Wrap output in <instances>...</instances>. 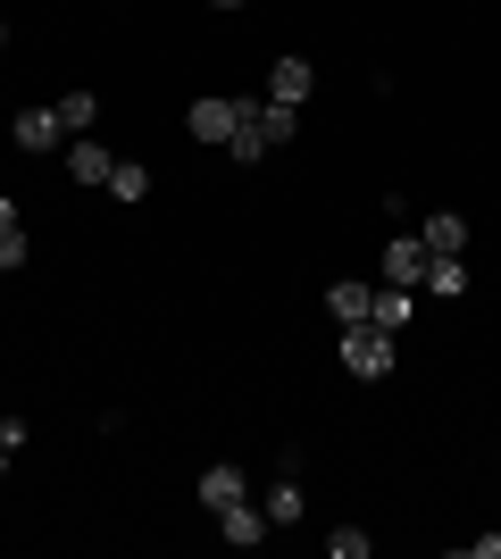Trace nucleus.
<instances>
[{"label":"nucleus","instance_id":"nucleus-16","mask_svg":"<svg viewBox=\"0 0 501 559\" xmlns=\"http://www.w3.org/2000/svg\"><path fill=\"white\" fill-rule=\"evenodd\" d=\"M226 151H235L242 167H260V159H267V134H260V126H251V117H242V126H235V142H226Z\"/></svg>","mask_w":501,"mask_h":559},{"label":"nucleus","instance_id":"nucleus-4","mask_svg":"<svg viewBox=\"0 0 501 559\" xmlns=\"http://www.w3.org/2000/svg\"><path fill=\"white\" fill-rule=\"evenodd\" d=\"M418 242H427V259H460V251H468V217H460V210H434L427 226H418Z\"/></svg>","mask_w":501,"mask_h":559},{"label":"nucleus","instance_id":"nucleus-14","mask_svg":"<svg viewBox=\"0 0 501 559\" xmlns=\"http://www.w3.org/2000/svg\"><path fill=\"white\" fill-rule=\"evenodd\" d=\"M293 518H301V476H276V492H267V526H293Z\"/></svg>","mask_w":501,"mask_h":559},{"label":"nucleus","instance_id":"nucleus-5","mask_svg":"<svg viewBox=\"0 0 501 559\" xmlns=\"http://www.w3.org/2000/svg\"><path fill=\"white\" fill-rule=\"evenodd\" d=\"M310 84H318L310 59H276V68H267V100H285V109H301V100H310Z\"/></svg>","mask_w":501,"mask_h":559},{"label":"nucleus","instance_id":"nucleus-17","mask_svg":"<svg viewBox=\"0 0 501 559\" xmlns=\"http://www.w3.org/2000/svg\"><path fill=\"white\" fill-rule=\"evenodd\" d=\"M93 117H100V100H93V93H68V100H59V126H68V134H84Z\"/></svg>","mask_w":501,"mask_h":559},{"label":"nucleus","instance_id":"nucleus-10","mask_svg":"<svg viewBox=\"0 0 501 559\" xmlns=\"http://www.w3.org/2000/svg\"><path fill=\"white\" fill-rule=\"evenodd\" d=\"M50 142H68L59 109H25V117H17V151H50Z\"/></svg>","mask_w":501,"mask_h":559},{"label":"nucleus","instance_id":"nucleus-7","mask_svg":"<svg viewBox=\"0 0 501 559\" xmlns=\"http://www.w3.org/2000/svg\"><path fill=\"white\" fill-rule=\"evenodd\" d=\"M217 535H226V543H242V551H251V543L267 535V510H251V492H242V501H226V510H217Z\"/></svg>","mask_w":501,"mask_h":559},{"label":"nucleus","instance_id":"nucleus-6","mask_svg":"<svg viewBox=\"0 0 501 559\" xmlns=\"http://www.w3.org/2000/svg\"><path fill=\"white\" fill-rule=\"evenodd\" d=\"M242 117H251V126H260V134H267V151L301 134V109H285V100H242Z\"/></svg>","mask_w":501,"mask_h":559},{"label":"nucleus","instance_id":"nucleus-20","mask_svg":"<svg viewBox=\"0 0 501 559\" xmlns=\"http://www.w3.org/2000/svg\"><path fill=\"white\" fill-rule=\"evenodd\" d=\"M0 451H25V418H0Z\"/></svg>","mask_w":501,"mask_h":559},{"label":"nucleus","instance_id":"nucleus-11","mask_svg":"<svg viewBox=\"0 0 501 559\" xmlns=\"http://www.w3.org/2000/svg\"><path fill=\"white\" fill-rule=\"evenodd\" d=\"M242 492H251V485H242V467H210V476H201V510H226V501H242Z\"/></svg>","mask_w":501,"mask_h":559},{"label":"nucleus","instance_id":"nucleus-19","mask_svg":"<svg viewBox=\"0 0 501 559\" xmlns=\"http://www.w3.org/2000/svg\"><path fill=\"white\" fill-rule=\"evenodd\" d=\"M368 551H377V543L359 535V526H343V535H334V559H368Z\"/></svg>","mask_w":501,"mask_h":559},{"label":"nucleus","instance_id":"nucleus-23","mask_svg":"<svg viewBox=\"0 0 501 559\" xmlns=\"http://www.w3.org/2000/svg\"><path fill=\"white\" fill-rule=\"evenodd\" d=\"M9 460H17V451H0V476H9Z\"/></svg>","mask_w":501,"mask_h":559},{"label":"nucleus","instance_id":"nucleus-24","mask_svg":"<svg viewBox=\"0 0 501 559\" xmlns=\"http://www.w3.org/2000/svg\"><path fill=\"white\" fill-rule=\"evenodd\" d=\"M210 9H242V0H210Z\"/></svg>","mask_w":501,"mask_h":559},{"label":"nucleus","instance_id":"nucleus-18","mask_svg":"<svg viewBox=\"0 0 501 559\" xmlns=\"http://www.w3.org/2000/svg\"><path fill=\"white\" fill-rule=\"evenodd\" d=\"M34 259V242H25V226H0V267H25Z\"/></svg>","mask_w":501,"mask_h":559},{"label":"nucleus","instance_id":"nucleus-22","mask_svg":"<svg viewBox=\"0 0 501 559\" xmlns=\"http://www.w3.org/2000/svg\"><path fill=\"white\" fill-rule=\"evenodd\" d=\"M0 226H25V217H17V201H9V192H0Z\"/></svg>","mask_w":501,"mask_h":559},{"label":"nucleus","instance_id":"nucleus-8","mask_svg":"<svg viewBox=\"0 0 501 559\" xmlns=\"http://www.w3.org/2000/svg\"><path fill=\"white\" fill-rule=\"evenodd\" d=\"M109 167H118V159H109L93 134H68V176H75V185H109Z\"/></svg>","mask_w":501,"mask_h":559},{"label":"nucleus","instance_id":"nucleus-15","mask_svg":"<svg viewBox=\"0 0 501 559\" xmlns=\"http://www.w3.org/2000/svg\"><path fill=\"white\" fill-rule=\"evenodd\" d=\"M368 318H377L384 334H393V326H409V293H402V284H377V309H368Z\"/></svg>","mask_w":501,"mask_h":559},{"label":"nucleus","instance_id":"nucleus-12","mask_svg":"<svg viewBox=\"0 0 501 559\" xmlns=\"http://www.w3.org/2000/svg\"><path fill=\"white\" fill-rule=\"evenodd\" d=\"M100 192H109V201H151V167H143V159H118Z\"/></svg>","mask_w":501,"mask_h":559},{"label":"nucleus","instance_id":"nucleus-25","mask_svg":"<svg viewBox=\"0 0 501 559\" xmlns=\"http://www.w3.org/2000/svg\"><path fill=\"white\" fill-rule=\"evenodd\" d=\"M0 50H9V25H0Z\"/></svg>","mask_w":501,"mask_h":559},{"label":"nucleus","instance_id":"nucleus-3","mask_svg":"<svg viewBox=\"0 0 501 559\" xmlns=\"http://www.w3.org/2000/svg\"><path fill=\"white\" fill-rule=\"evenodd\" d=\"M384 284H402V293L427 284V242H418V234H393V242H384Z\"/></svg>","mask_w":501,"mask_h":559},{"label":"nucleus","instance_id":"nucleus-9","mask_svg":"<svg viewBox=\"0 0 501 559\" xmlns=\"http://www.w3.org/2000/svg\"><path fill=\"white\" fill-rule=\"evenodd\" d=\"M326 309H334V326H368V309H377V284H334Z\"/></svg>","mask_w":501,"mask_h":559},{"label":"nucleus","instance_id":"nucleus-13","mask_svg":"<svg viewBox=\"0 0 501 559\" xmlns=\"http://www.w3.org/2000/svg\"><path fill=\"white\" fill-rule=\"evenodd\" d=\"M427 293L434 301H460V293H468V267H460V259H427Z\"/></svg>","mask_w":501,"mask_h":559},{"label":"nucleus","instance_id":"nucleus-1","mask_svg":"<svg viewBox=\"0 0 501 559\" xmlns=\"http://www.w3.org/2000/svg\"><path fill=\"white\" fill-rule=\"evenodd\" d=\"M343 368L359 376V384H384L393 376V334L368 318V326H343Z\"/></svg>","mask_w":501,"mask_h":559},{"label":"nucleus","instance_id":"nucleus-21","mask_svg":"<svg viewBox=\"0 0 501 559\" xmlns=\"http://www.w3.org/2000/svg\"><path fill=\"white\" fill-rule=\"evenodd\" d=\"M468 551H477V559H501V535H477Z\"/></svg>","mask_w":501,"mask_h":559},{"label":"nucleus","instance_id":"nucleus-2","mask_svg":"<svg viewBox=\"0 0 501 559\" xmlns=\"http://www.w3.org/2000/svg\"><path fill=\"white\" fill-rule=\"evenodd\" d=\"M235 126H242V100H226V93H210V100H192V109H184L192 142H235Z\"/></svg>","mask_w":501,"mask_h":559}]
</instances>
